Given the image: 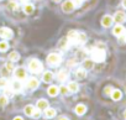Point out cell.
<instances>
[{"label":"cell","instance_id":"1","mask_svg":"<svg viewBox=\"0 0 126 120\" xmlns=\"http://www.w3.org/2000/svg\"><path fill=\"white\" fill-rule=\"evenodd\" d=\"M67 41L69 45H83L87 41V36L83 32L78 31H69L67 35Z\"/></svg>","mask_w":126,"mask_h":120},{"label":"cell","instance_id":"2","mask_svg":"<svg viewBox=\"0 0 126 120\" xmlns=\"http://www.w3.org/2000/svg\"><path fill=\"white\" fill-rule=\"evenodd\" d=\"M90 56H92V61L100 63V62H104V61H105L106 53H105V51L101 50V48H93L92 52H90Z\"/></svg>","mask_w":126,"mask_h":120},{"label":"cell","instance_id":"3","mask_svg":"<svg viewBox=\"0 0 126 120\" xmlns=\"http://www.w3.org/2000/svg\"><path fill=\"white\" fill-rule=\"evenodd\" d=\"M42 68H43V66H42V63L38 61V59H31L30 63H29V69L32 73H35V74L40 73L42 71Z\"/></svg>","mask_w":126,"mask_h":120},{"label":"cell","instance_id":"4","mask_svg":"<svg viewBox=\"0 0 126 120\" xmlns=\"http://www.w3.org/2000/svg\"><path fill=\"white\" fill-rule=\"evenodd\" d=\"M61 62H62V57H61L58 53H51V54H48V57H47V63H48L49 66H52V67L58 66Z\"/></svg>","mask_w":126,"mask_h":120},{"label":"cell","instance_id":"5","mask_svg":"<svg viewBox=\"0 0 126 120\" xmlns=\"http://www.w3.org/2000/svg\"><path fill=\"white\" fill-rule=\"evenodd\" d=\"M13 36H14V32L9 27H1V29H0V37H1V38L8 40V38H11Z\"/></svg>","mask_w":126,"mask_h":120},{"label":"cell","instance_id":"6","mask_svg":"<svg viewBox=\"0 0 126 120\" xmlns=\"http://www.w3.org/2000/svg\"><path fill=\"white\" fill-rule=\"evenodd\" d=\"M14 74H15V77H16V79L17 81H24V79H26V71L24 69V68H16V69H14Z\"/></svg>","mask_w":126,"mask_h":120},{"label":"cell","instance_id":"7","mask_svg":"<svg viewBox=\"0 0 126 120\" xmlns=\"http://www.w3.org/2000/svg\"><path fill=\"white\" fill-rule=\"evenodd\" d=\"M74 9L76 8H74V5L72 3V0H67V1H64V3H63V5H62V10L64 11V13H72Z\"/></svg>","mask_w":126,"mask_h":120},{"label":"cell","instance_id":"8","mask_svg":"<svg viewBox=\"0 0 126 120\" xmlns=\"http://www.w3.org/2000/svg\"><path fill=\"white\" fill-rule=\"evenodd\" d=\"M112 19H114V20H115V21H116L117 24H122V22H124V21L126 20V15H125V14H124L122 11H117V13L115 14V16H114Z\"/></svg>","mask_w":126,"mask_h":120},{"label":"cell","instance_id":"9","mask_svg":"<svg viewBox=\"0 0 126 120\" xmlns=\"http://www.w3.org/2000/svg\"><path fill=\"white\" fill-rule=\"evenodd\" d=\"M112 21H114V19H112L111 16L105 15V16L103 17V20H101V25H103L104 27H109V26H111Z\"/></svg>","mask_w":126,"mask_h":120},{"label":"cell","instance_id":"10","mask_svg":"<svg viewBox=\"0 0 126 120\" xmlns=\"http://www.w3.org/2000/svg\"><path fill=\"white\" fill-rule=\"evenodd\" d=\"M125 31V29L119 24V25H116L115 27H114V30H112V34L115 35V36H117V37H120L121 35H122V32Z\"/></svg>","mask_w":126,"mask_h":120},{"label":"cell","instance_id":"11","mask_svg":"<svg viewBox=\"0 0 126 120\" xmlns=\"http://www.w3.org/2000/svg\"><path fill=\"white\" fill-rule=\"evenodd\" d=\"M38 86H40V83H38V81H37L36 78H31V79H29V82H27V87H29L30 89H36Z\"/></svg>","mask_w":126,"mask_h":120},{"label":"cell","instance_id":"12","mask_svg":"<svg viewBox=\"0 0 126 120\" xmlns=\"http://www.w3.org/2000/svg\"><path fill=\"white\" fill-rule=\"evenodd\" d=\"M36 105H37V108H38L40 110H43V109L48 108V102H47L46 99H40Z\"/></svg>","mask_w":126,"mask_h":120},{"label":"cell","instance_id":"13","mask_svg":"<svg viewBox=\"0 0 126 120\" xmlns=\"http://www.w3.org/2000/svg\"><path fill=\"white\" fill-rule=\"evenodd\" d=\"M56 115V110L54 109H52V108H46L45 109V118L46 119H51V118H53Z\"/></svg>","mask_w":126,"mask_h":120},{"label":"cell","instance_id":"14","mask_svg":"<svg viewBox=\"0 0 126 120\" xmlns=\"http://www.w3.org/2000/svg\"><path fill=\"white\" fill-rule=\"evenodd\" d=\"M67 78H68V72H67L66 69H62V71L58 73V81H59V82H64Z\"/></svg>","mask_w":126,"mask_h":120},{"label":"cell","instance_id":"15","mask_svg":"<svg viewBox=\"0 0 126 120\" xmlns=\"http://www.w3.org/2000/svg\"><path fill=\"white\" fill-rule=\"evenodd\" d=\"M111 98H112V100H120L121 99V97H122V94H121V92L119 90V89H114L112 92H111Z\"/></svg>","mask_w":126,"mask_h":120},{"label":"cell","instance_id":"16","mask_svg":"<svg viewBox=\"0 0 126 120\" xmlns=\"http://www.w3.org/2000/svg\"><path fill=\"white\" fill-rule=\"evenodd\" d=\"M11 90L13 92H20L21 90V83H20V81H14L11 83Z\"/></svg>","mask_w":126,"mask_h":120},{"label":"cell","instance_id":"17","mask_svg":"<svg viewBox=\"0 0 126 120\" xmlns=\"http://www.w3.org/2000/svg\"><path fill=\"white\" fill-rule=\"evenodd\" d=\"M85 111H87V106H85L84 104H79V105L76 106V113H77L78 115H83Z\"/></svg>","mask_w":126,"mask_h":120},{"label":"cell","instance_id":"18","mask_svg":"<svg viewBox=\"0 0 126 120\" xmlns=\"http://www.w3.org/2000/svg\"><path fill=\"white\" fill-rule=\"evenodd\" d=\"M9 59H10L11 62H16V61H19V59H20V54H19V52L13 51V52L9 54Z\"/></svg>","mask_w":126,"mask_h":120},{"label":"cell","instance_id":"19","mask_svg":"<svg viewBox=\"0 0 126 120\" xmlns=\"http://www.w3.org/2000/svg\"><path fill=\"white\" fill-rule=\"evenodd\" d=\"M58 92H59V89H58V87H56V86H51V87L48 88V95H51V97H56V95L58 94Z\"/></svg>","mask_w":126,"mask_h":120},{"label":"cell","instance_id":"20","mask_svg":"<svg viewBox=\"0 0 126 120\" xmlns=\"http://www.w3.org/2000/svg\"><path fill=\"white\" fill-rule=\"evenodd\" d=\"M33 9H35V8H33L32 4H27V3H26V4L24 5V11H25V14H27V15L32 14V13H33Z\"/></svg>","mask_w":126,"mask_h":120},{"label":"cell","instance_id":"21","mask_svg":"<svg viewBox=\"0 0 126 120\" xmlns=\"http://www.w3.org/2000/svg\"><path fill=\"white\" fill-rule=\"evenodd\" d=\"M67 88H68V90L72 92V93H76V92H78V89H79V87H78V84H77L76 82H71Z\"/></svg>","mask_w":126,"mask_h":120},{"label":"cell","instance_id":"22","mask_svg":"<svg viewBox=\"0 0 126 120\" xmlns=\"http://www.w3.org/2000/svg\"><path fill=\"white\" fill-rule=\"evenodd\" d=\"M76 76H77L78 78H84V77L87 76V69H85V68H78V69L76 71Z\"/></svg>","mask_w":126,"mask_h":120},{"label":"cell","instance_id":"23","mask_svg":"<svg viewBox=\"0 0 126 120\" xmlns=\"http://www.w3.org/2000/svg\"><path fill=\"white\" fill-rule=\"evenodd\" d=\"M52 79H53V73H52V72H45V73H43V82L48 83V82H51Z\"/></svg>","mask_w":126,"mask_h":120},{"label":"cell","instance_id":"24","mask_svg":"<svg viewBox=\"0 0 126 120\" xmlns=\"http://www.w3.org/2000/svg\"><path fill=\"white\" fill-rule=\"evenodd\" d=\"M59 46H61V48H62V50H68V47H69V43H68L67 38H63V40L59 42Z\"/></svg>","mask_w":126,"mask_h":120},{"label":"cell","instance_id":"25","mask_svg":"<svg viewBox=\"0 0 126 120\" xmlns=\"http://www.w3.org/2000/svg\"><path fill=\"white\" fill-rule=\"evenodd\" d=\"M9 48V43L6 41H1L0 42V52H5Z\"/></svg>","mask_w":126,"mask_h":120},{"label":"cell","instance_id":"26","mask_svg":"<svg viewBox=\"0 0 126 120\" xmlns=\"http://www.w3.org/2000/svg\"><path fill=\"white\" fill-rule=\"evenodd\" d=\"M83 65H84L85 69H92L93 68V61H90V59H85V61L83 62Z\"/></svg>","mask_w":126,"mask_h":120},{"label":"cell","instance_id":"27","mask_svg":"<svg viewBox=\"0 0 126 120\" xmlns=\"http://www.w3.org/2000/svg\"><path fill=\"white\" fill-rule=\"evenodd\" d=\"M33 110H35V108H33L32 105H27V106L25 108V114L29 115V116H31L32 113H33Z\"/></svg>","mask_w":126,"mask_h":120},{"label":"cell","instance_id":"28","mask_svg":"<svg viewBox=\"0 0 126 120\" xmlns=\"http://www.w3.org/2000/svg\"><path fill=\"white\" fill-rule=\"evenodd\" d=\"M40 115H41V111H40V109L37 108H35V110H33V113H32V115H31V118H33V119H38L40 118Z\"/></svg>","mask_w":126,"mask_h":120},{"label":"cell","instance_id":"29","mask_svg":"<svg viewBox=\"0 0 126 120\" xmlns=\"http://www.w3.org/2000/svg\"><path fill=\"white\" fill-rule=\"evenodd\" d=\"M72 3H73L74 8H80V6H82V3H83V0H72Z\"/></svg>","mask_w":126,"mask_h":120},{"label":"cell","instance_id":"30","mask_svg":"<svg viewBox=\"0 0 126 120\" xmlns=\"http://www.w3.org/2000/svg\"><path fill=\"white\" fill-rule=\"evenodd\" d=\"M8 104V98L6 97H0V106H4Z\"/></svg>","mask_w":126,"mask_h":120},{"label":"cell","instance_id":"31","mask_svg":"<svg viewBox=\"0 0 126 120\" xmlns=\"http://www.w3.org/2000/svg\"><path fill=\"white\" fill-rule=\"evenodd\" d=\"M5 68H6V71H9V72H13V71H14L13 63H6V65H5Z\"/></svg>","mask_w":126,"mask_h":120},{"label":"cell","instance_id":"32","mask_svg":"<svg viewBox=\"0 0 126 120\" xmlns=\"http://www.w3.org/2000/svg\"><path fill=\"white\" fill-rule=\"evenodd\" d=\"M112 90H114V89H112V88H111V87H106V88H105V89H104V93H105V94H106V95H110V94H111V92H112Z\"/></svg>","mask_w":126,"mask_h":120},{"label":"cell","instance_id":"33","mask_svg":"<svg viewBox=\"0 0 126 120\" xmlns=\"http://www.w3.org/2000/svg\"><path fill=\"white\" fill-rule=\"evenodd\" d=\"M8 86V81L5 78H1L0 79V87H6Z\"/></svg>","mask_w":126,"mask_h":120},{"label":"cell","instance_id":"34","mask_svg":"<svg viewBox=\"0 0 126 120\" xmlns=\"http://www.w3.org/2000/svg\"><path fill=\"white\" fill-rule=\"evenodd\" d=\"M10 8H11L13 10H16V8H17L16 3H15V1H11V3H10Z\"/></svg>","mask_w":126,"mask_h":120},{"label":"cell","instance_id":"35","mask_svg":"<svg viewBox=\"0 0 126 120\" xmlns=\"http://www.w3.org/2000/svg\"><path fill=\"white\" fill-rule=\"evenodd\" d=\"M120 37L122 38V41H124V42H126V31H124V32H122V35H121Z\"/></svg>","mask_w":126,"mask_h":120},{"label":"cell","instance_id":"36","mask_svg":"<svg viewBox=\"0 0 126 120\" xmlns=\"http://www.w3.org/2000/svg\"><path fill=\"white\" fill-rule=\"evenodd\" d=\"M122 6L126 8V0H122Z\"/></svg>","mask_w":126,"mask_h":120},{"label":"cell","instance_id":"37","mask_svg":"<svg viewBox=\"0 0 126 120\" xmlns=\"http://www.w3.org/2000/svg\"><path fill=\"white\" fill-rule=\"evenodd\" d=\"M19 1H20V3H24V4H26V3L29 1V0H19Z\"/></svg>","mask_w":126,"mask_h":120},{"label":"cell","instance_id":"38","mask_svg":"<svg viewBox=\"0 0 126 120\" xmlns=\"http://www.w3.org/2000/svg\"><path fill=\"white\" fill-rule=\"evenodd\" d=\"M14 120H24V119H22V118H20V116H17V118H15Z\"/></svg>","mask_w":126,"mask_h":120},{"label":"cell","instance_id":"39","mask_svg":"<svg viewBox=\"0 0 126 120\" xmlns=\"http://www.w3.org/2000/svg\"><path fill=\"white\" fill-rule=\"evenodd\" d=\"M59 120H68V119H67V118H61Z\"/></svg>","mask_w":126,"mask_h":120},{"label":"cell","instance_id":"40","mask_svg":"<svg viewBox=\"0 0 126 120\" xmlns=\"http://www.w3.org/2000/svg\"><path fill=\"white\" fill-rule=\"evenodd\" d=\"M53 1H54V3H59V1H61V0H53Z\"/></svg>","mask_w":126,"mask_h":120},{"label":"cell","instance_id":"41","mask_svg":"<svg viewBox=\"0 0 126 120\" xmlns=\"http://www.w3.org/2000/svg\"><path fill=\"white\" fill-rule=\"evenodd\" d=\"M124 115H125V118H126V110H125V113H124Z\"/></svg>","mask_w":126,"mask_h":120}]
</instances>
